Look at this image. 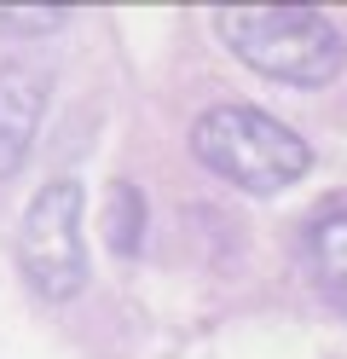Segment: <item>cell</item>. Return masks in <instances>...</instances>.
<instances>
[{"label": "cell", "instance_id": "6da1fadb", "mask_svg": "<svg viewBox=\"0 0 347 359\" xmlns=\"http://www.w3.org/2000/svg\"><path fill=\"white\" fill-rule=\"evenodd\" d=\"M215 35L254 76L284 87H330L347 64V41L313 6H231L215 12Z\"/></svg>", "mask_w": 347, "mask_h": 359}, {"label": "cell", "instance_id": "7a4b0ae2", "mask_svg": "<svg viewBox=\"0 0 347 359\" xmlns=\"http://www.w3.org/2000/svg\"><path fill=\"white\" fill-rule=\"evenodd\" d=\"M191 156L249 197H272L313 168V145L254 104H215L191 122Z\"/></svg>", "mask_w": 347, "mask_h": 359}, {"label": "cell", "instance_id": "3957f363", "mask_svg": "<svg viewBox=\"0 0 347 359\" xmlns=\"http://www.w3.org/2000/svg\"><path fill=\"white\" fill-rule=\"evenodd\" d=\"M23 273L46 302H69L87 284V255H81V186L76 180H53L18 232Z\"/></svg>", "mask_w": 347, "mask_h": 359}, {"label": "cell", "instance_id": "277c9868", "mask_svg": "<svg viewBox=\"0 0 347 359\" xmlns=\"http://www.w3.org/2000/svg\"><path fill=\"white\" fill-rule=\"evenodd\" d=\"M301 266L330 313H347V197H330L301 226Z\"/></svg>", "mask_w": 347, "mask_h": 359}, {"label": "cell", "instance_id": "5b68a950", "mask_svg": "<svg viewBox=\"0 0 347 359\" xmlns=\"http://www.w3.org/2000/svg\"><path fill=\"white\" fill-rule=\"evenodd\" d=\"M41 99H46V81L29 64H0V180H12L29 156L41 128Z\"/></svg>", "mask_w": 347, "mask_h": 359}]
</instances>
